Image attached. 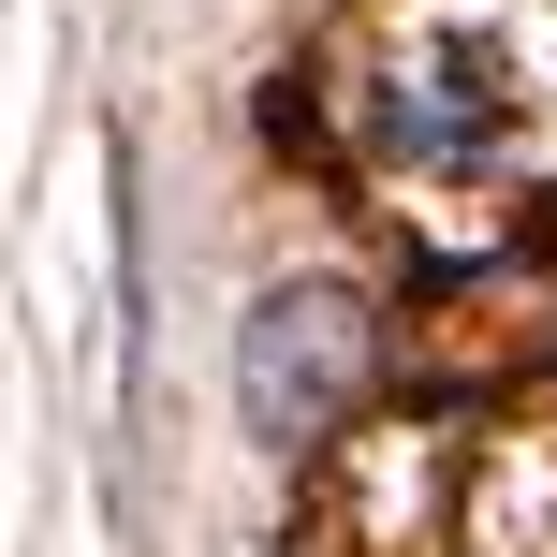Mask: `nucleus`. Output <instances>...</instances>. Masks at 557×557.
Wrapping results in <instances>:
<instances>
[{
  "instance_id": "f03ea898",
  "label": "nucleus",
  "mask_w": 557,
  "mask_h": 557,
  "mask_svg": "<svg viewBox=\"0 0 557 557\" xmlns=\"http://www.w3.org/2000/svg\"><path fill=\"white\" fill-rule=\"evenodd\" d=\"M352 382H367V308L323 294V278L264 294V323L235 337V396H250V441L264 455H308L337 411H352Z\"/></svg>"
},
{
  "instance_id": "f257e3e1",
  "label": "nucleus",
  "mask_w": 557,
  "mask_h": 557,
  "mask_svg": "<svg viewBox=\"0 0 557 557\" xmlns=\"http://www.w3.org/2000/svg\"><path fill=\"white\" fill-rule=\"evenodd\" d=\"M352 133L367 162L425 176V191H499L543 147V15L529 0H411L382 45L352 59Z\"/></svg>"
}]
</instances>
